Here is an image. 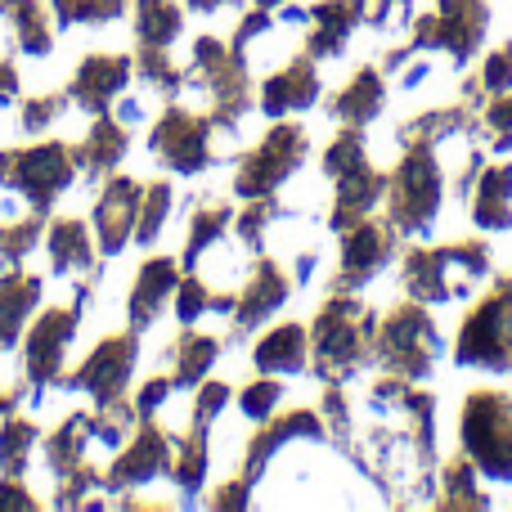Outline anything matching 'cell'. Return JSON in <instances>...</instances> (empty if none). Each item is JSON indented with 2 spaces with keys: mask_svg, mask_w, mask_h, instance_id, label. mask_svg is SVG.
Masks as SVG:
<instances>
[{
  "mask_svg": "<svg viewBox=\"0 0 512 512\" xmlns=\"http://www.w3.org/2000/svg\"><path fill=\"white\" fill-rule=\"evenodd\" d=\"M409 18H414V5H409V0H364V23L378 27V32L409 27Z\"/></svg>",
  "mask_w": 512,
  "mask_h": 512,
  "instance_id": "obj_47",
  "label": "cell"
},
{
  "mask_svg": "<svg viewBox=\"0 0 512 512\" xmlns=\"http://www.w3.org/2000/svg\"><path fill=\"white\" fill-rule=\"evenodd\" d=\"M176 288H180V261H171V256H153V261L140 265L135 288H131V328L135 333L153 328V319L162 315V301L176 297Z\"/></svg>",
  "mask_w": 512,
  "mask_h": 512,
  "instance_id": "obj_22",
  "label": "cell"
},
{
  "mask_svg": "<svg viewBox=\"0 0 512 512\" xmlns=\"http://www.w3.org/2000/svg\"><path fill=\"white\" fill-rule=\"evenodd\" d=\"M144 185L131 176H113L95 203V230H99V252L117 256L135 239V216H140Z\"/></svg>",
  "mask_w": 512,
  "mask_h": 512,
  "instance_id": "obj_15",
  "label": "cell"
},
{
  "mask_svg": "<svg viewBox=\"0 0 512 512\" xmlns=\"http://www.w3.org/2000/svg\"><path fill=\"white\" fill-rule=\"evenodd\" d=\"M387 180L391 176L373 171L369 162H360V167H351L346 176H337V203H333V212H328V225L342 234V230H351L355 221L373 216V207L387 198Z\"/></svg>",
  "mask_w": 512,
  "mask_h": 512,
  "instance_id": "obj_20",
  "label": "cell"
},
{
  "mask_svg": "<svg viewBox=\"0 0 512 512\" xmlns=\"http://www.w3.org/2000/svg\"><path fill=\"white\" fill-rule=\"evenodd\" d=\"M324 427L337 445H351V400H346V387L342 382H328L324 387Z\"/></svg>",
  "mask_w": 512,
  "mask_h": 512,
  "instance_id": "obj_45",
  "label": "cell"
},
{
  "mask_svg": "<svg viewBox=\"0 0 512 512\" xmlns=\"http://www.w3.org/2000/svg\"><path fill=\"white\" fill-rule=\"evenodd\" d=\"M400 167L387 180V221L396 225V234H414L423 239L432 230L436 212L445 198V167L436 158V144H400Z\"/></svg>",
  "mask_w": 512,
  "mask_h": 512,
  "instance_id": "obj_3",
  "label": "cell"
},
{
  "mask_svg": "<svg viewBox=\"0 0 512 512\" xmlns=\"http://www.w3.org/2000/svg\"><path fill=\"white\" fill-rule=\"evenodd\" d=\"M126 81H131V59L126 54H86L77 77H72L68 99L99 117L113 108V99L126 90Z\"/></svg>",
  "mask_w": 512,
  "mask_h": 512,
  "instance_id": "obj_16",
  "label": "cell"
},
{
  "mask_svg": "<svg viewBox=\"0 0 512 512\" xmlns=\"http://www.w3.org/2000/svg\"><path fill=\"white\" fill-rule=\"evenodd\" d=\"M472 225L477 230H508L512 225V162L508 167H486L477 176L472 194Z\"/></svg>",
  "mask_w": 512,
  "mask_h": 512,
  "instance_id": "obj_29",
  "label": "cell"
},
{
  "mask_svg": "<svg viewBox=\"0 0 512 512\" xmlns=\"http://www.w3.org/2000/svg\"><path fill=\"white\" fill-rule=\"evenodd\" d=\"M427 72H432V68H427V63H418V68H409V72H405V77H400V86H405V90H414V86H418V81H423V77H427Z\"/></svg>",
  "mask_w": 512,
  "mask_h": 512,
  "instance_id": "obj_58",
  "label": "cell"
},
{
  "mask_svg": "<svg viewBox=\"0 0 512 512\" xmlns=\"http://www.w3.org/2000/svg\"><path fill=\"white\" fill-rule=\"evenodd\" d=\"M171 346H176V351H171V360H176V373H171L176 391L203 387L207 369H212V364L221 360V351H225L221 337H207V333H180Z\"/></svg>",
  "mask_w": 512,
  "mask_h": 512,
  "instance_id": "obj_31",
  "label": "cell"
},
{
  "mask_svg": "<svg viewBox=\"0 0 512 512\" xmlns=\"http://www.w3.org/2000/svg\"><path fill=\"white\" fill-rule=\"evenodd\" d=\"M171 391H176V382H171V378H149V382H144L140 396H135V409H140V418L144 414H158V409L167 405Z\"/></svg>",
  "mask_w": 512,
  "mask_h": 512,
  "instance_id": "obj_50",
  "label": "cell"
},
{
  "mask_svg": "<svg viewBox=\"0 0 512 512\" xmlns=\"http://www.w3.org/2000/svg\"><path fill=\"white\" fill-rule=\"evenodd\" d=\"M288 292H292V283H288V274L279 270V261L261 256L252 279L239 288V301H234V333H252L256 324H265V319L288 301Z\"/></svg>",
  "mask_w": 512,
  "mask_h": 512,
  "instance_id": "obj_18",
  "label": "cell"
},
{
  "mask_svg": "<svg viewBox=\"0 0 512 512\" xmlns=\"http://www.w3.org/2000/svg\"><path fill=\"white\" fill-rule=\"evenodd\" d=\"M436 508L459 512V508H490V499L477 490V463L463 454V459L445 463V495L436 499Z\"/></svg>",
  "mask_w": 512,
  "mask_h": 512,
  "instance_id": "obj_35",
  "label": "cell"
},
{
  "mask_svg": "<svg viewBox=\"0 0 512 512\" xmlns=\"http://www.w3.org/2000/svg\"><path fill=\"white\" fill-rule=\"evenodd\" d=\"M5 508H23V512L36 508V499L23 495V481H18V477H0V512H5Z\"/></svg>",
  "mask_w": 512,
  "mask_h": 512,
  "instance_id": "obj_53",
  "label": "cell"
},
{
  "mask_svg": "<svg viewBox=\"0 0 512 512\" xmlns=\"http://www.w3.org/2000/svg\"><path fill=\"white\" fill-rule=\"evenodd\" d=\"M252 364L261 373H306L310 369V333L301 324H279L265 333L252 351Z\"/></svg>",
  "mask_w": 512,
  "mask_h": 512,
  "instance_id": "obj_26",
  "label": "cell"
},
{
  "mask_svg": "<svg viewBox=\"0 0 512 512\" xmlns=\"http://www.w3.org/2000/svg\"><path fill=\"white\" fill-rule=\"evenodd\" d=\"M256 5H261V9H274V5H283V0H256Z\"/></svg>",
  "mask_w": 512,
  "mask_h": 512,
  "instance_id": "obj_60",
  "label": "cell"
},
{
  "mask_svg": "<svg viewBox=\"0 0 512 512\" xmlns=\"http://www.w3.org/2000/svg\"><path fill=\"white\" fill-rule=\"evenodd\" d=\"M14 95H18V72L9 59H0V108H5Z\"/></svg>",
  "mask_w": 512,
  "mask_h": 512,
  "instance_id": "obj_54",
  "label": "cell"
},
{
  "mask_svg": "<svg viewBox=\"0 0 512 512\" xmlns=\"http://www.w3.org/2000/svg\"><path fill=\"white\" fill-rule=\"evenodd\" d=\"M225 405H230V382H203V391H198L189 418H194L198 427H212L216 418L225 414Z\"/></svg>",
  "mask_w": 512,
  "mask_h": 512,
  "instance_id": "obj_48",
  "label": "cell"
},
{
  "mask_svg": "<svg viewBox=\"0 0 512 512\" xmlns=\"http://www.w3.org/2000/svg\"><path fill=\"white\" fill-rule=\"evenodd\" d=\"M436 360H441V333H436L432 315L423 310V301L409 297L373 333V364H382L387 373H396L405 382H423Z\"/></svg>",
  "mask_w": 512,
  "mask_h": 512,
  "instance_id": "obj_4",
  "label": "cell"
},
{
  "mask_svg": "<svg viewBox=\"0 0 512 512\" xmlns=\"http://www.w3.org/2000/svg\"><path fill=\"white\" fill-rule=\"evenodd\" d=\"M481 122L495 131V153H512V95H490L481 108Z\"/></svg>",
  "mask_w": 512,
  "mask_h": 512,
  "instance_id": "obj_46",
  "label": "cell"
},
{
  "mask_svg": "<svg viewBox=\"0 0 512 512\" xmlns=\"http://www.w3.org/2000/svg\"><path fill=\"white\" fill-rule=\"evenodd\" d=\"M508 86H512V41L499 45V50H490L486 68H481V90H486V99L504 95Z\"/></svg>",
  "mask_w": 512,
  "mask_h": 512,
  "instance_id": "obj_49",
  "label": "cell"
},
{
  "mask_svg": "<svg viewBox=\"0 0 512 512\" xmlns=\"http://www.w3.org/2000/svg\"><path fill=\"white\" fill-rule=\"evenodd\" d=\"M382 104H387V86H382V72H378V68H360L351 81H346L342 95L328 104V113H333L342 126H369L373 117L382 113Z\"/></svg>",
  "mask_w": 512,
  "mask_h": 512,
  "instance_id": "obj_28",
  "label": "cell"
},
{
  "mask_svg": "<svg viewBox=\"0 0 512 512\" xmlns=\"http://www.w3.org/2000/svg\"><path fill=\"white\" fill-rule=\"evenodd\" d=\"M212 297H216L212 283H207L198 270H185V279H180V288H176V315H180V324H194V319H203L207 310H212Z\"/></svg>",
  "mask_w": 512,
  "mask_h": 512,
  "instance_id": "obj_42",
  "label": "cell"
},
{
  "mask_svg": "<svg viewBox=\"0 0 512 512\" xmlns=\"http://www.w3.org/2000/svg\"><path fill=\"white\" fill-rule=\"evenodd\" d=\"M59 27H104L126 14V0H50Z\"/></svg>",
  "mask_w": 512,
  "mask_h": 512,
  "instance_id": "obj_38",
  "label": "cell"
},
{
  "mask_svg": "<svg viewBox=\"0 0 512 512\" xmlns=\"http://www.w3.org/2000/svg\"><path fill=\"white\" fill-rule=\"evenodd\" d=\"M77 180V158L63 140H45L32 149H0V189L23 194L27 212L50 216L54 198L72 189Z\"/></svg>",
  "mask_w": 512,
  "mask_h": 512,
  "instance_id": "obj_5",
  "label": "cell"
},
{
  "mask_svg": "<svg viewBox=\"0 0 512 512\" xmlns=\"http://www.w3.org/2000/svg\"><path fill=\"white\" fill-rule=\"evenodd\" d=\"M306 149H310V135L306 126L297 122H279L265 131V140L256 144L248 158L239 162V176H234V194L239 198H270L283 180L297 176V167L306 162Z\"/></svg>",
  "mask_w": 512,
  "mask_h": 512,
  "instance_id": "obj_8",
  "label": "cell"
},
{
  "mask_svg": "<svg viewBox=\"0 0 512 512\" xmlns=\"http://www.w3.org/2000/svg\"><path fill=\"white\" fill-rule=\"evenodd\" d=\"M126 149H131L126 122H117V117L99 113L95 126L81 135V144H72V158H77L81 176H86V180H99V176H108V171H113L117 162L126 158Z\"/></svg>",
  "mask_w": 512,
  "mask_h": 512,
  "instance_id": "obj_23",
  "label": "cell"
},
{
  "mask_svg": "<svg viewBox=\"0 0 512 512\" xmlns=\"http://www.w3.org/2000/svg\"><path fill=\"white\" fill-rule=\"evenodd\" d=\"M0 18L9 23L14 50L32 54V59H45L54 50V23L41 0H0Z\"/></svg>",
  "mask_w": 512,
  "mask_h": 512,
  "instance_id": "obj_27",
  "label": "cell"
},
{
  "mask_svg": "<svg viewBox=\"0 0 512 512\" xmlns=\"http://www.w3.org/2000/svg\"><path fill=\"white\" fill-rule=\"evenodd\" d=\"M18 400H23V387H9V391H0V418H9L18 409Z\"/></svg>",
  "mask_w": 512,
  "mask_h": 512,
  "instance_id": "obj_56",
  "label": "cell"
},
{
  "mask_svg": "<svg viewBox=\"0 0 512 512\" xmlns=\"http://www.w3.org/2000/svg\"><path fill=\"white\" fill-rule=\"evenodd\" d=\"M463 454L490 481H512V396L508 391H472L463 400Z\"/></svg>",
  "mask_w": 512,
  "mask_h": 512,
  "instance_id": "obj_6",
  "label": "cell"
},
{
  "mask_svg": "<svg viewBox=\"0 0 512 512\" xmlns=\"http://www.w3.org/2000/svg\"><path fill=\"white\" fill-rule=\"evenodd\" d=\"M319 99V68L310 54L292 59L288 68H279L274 77H265L261 86V113L265 117H288L297 108H310Z\"/></svg>",
  "mask_w": 512,
  "mask_h": 512,
  "instance_id": "obj_19",
  "label": "cell"
},
{
  "mask_svg": "<svg viewBox=\"0 0 512 512\" xmlns=\"http://www.w3.org/2000/svg\"><path fill=\"white\" fill-rule=\"evenodd\" d=\"M234 225V207L230 203H203L189 212V243H185V256H180V265L185 270H194L198 256L207 248H216V243L225 239V230Z\"/></svg>",
  "mask_w": 512,
  "mask_h": 512,
  "instance_id": "obj_33",
  "label": "cell"
},
{
  "mask_svg": "<svg viewBox=\"0 0 512 512\" xmlns=\"http://www.w3.org/2000/svg\"><path fill=\"white\" fill-rule=\"evenodd\" d=\"M41 234H45V216L41 212H23V216H14V221H5L0 225V261L5 265H18L27 252L41 243Z\"/></svg>",
  "mask_w": 512,
  "mask_h": 512,
  "instance_id": "obj_39",
  "label": "cell"
},
{
  "mask_svg": "<svg viewBox=\"0 0 512 512\" xmlns=\"http://www.w3.org/2000/svg\"><path fill=\"white\" fill-rule=\"evenodd\" d=\"M113 117H117V122H140V117H144V104H140V99H122Z\"/></svg>",
  "mask_w": 512,
  "mask_h": 512,
  "instance_id": "obj_55",
  "label": "cell"
},
{
  "mask_svg": "<svg viewBox=\"0 0 512 512\" xmlns=\"http://www.w3.org/2000/svg\"><path fill=\"white\" fill-rule=\"evenodd\" d=\"M86 297H90V283L77 292V301H72V306H50V310H41V319L27 328L23 373H27V382H32V400H41V391L50 387V382L63 378L68 342H72V333L81 328V306H86Z\"/></svg>",
  "mask_w": 512,
  "mask_h": 512,
  "instance_id": "obj_10",
  "label": "cell"
},
{
  "mask_svg": "<svg viewBox=\"0 0 512 512\" xmlns=\"http://www.w3.org/2000/svg\"><path fill=\"white\" fill-rule=\"evenodd\" d=\"M490 274V248L481 239L450 248H409L405 252V292L423 306L472 297V283Z\"/></svg>",
  "mask_w": 512,
  "mask_h": 512,
  "instance_id": "obj_2",
  "label": "cell"
},
{
  "mask_svg": "<svg viewBox=\"0 0 512 512\" xmlns=\"http://www.w3.org/2000/svg\"><path fill=\"white\" fill-rule=\"evenodd\" d=\"M171 472V432L153 414L140 418V427L131 432V441L117 450V459L108 463L104 486L108 490H135Z\"/></svg>",
  "mask_w": 512,
  "mask_h": 512,
  "instance_id": "obj_13",
  "label": "cell"
},
{
  "mask_svg": "<svg viewBox=\"0 0 512 512\" xmlns=\"http://www.w3.org/2000/svg\"><path fill=\"white\" fill-rule=\"evenodd\" d=\"M135 360H140V333H117V337H104L86 360L77 364V373L63 378L68 391H86L95 396V405H108V400L126 396V382L135 373Z\"/></svg>",
  "mask_w": 512,
  "mask_h": 512,
  "instance_id": "obj_12",
  "label": "cell"
},
{
  "mask_svg": "<svg viewBox=\"0 0 512 512\" xmlns=\"http://www.w3.org/2000/svg\"><path fill=\"white\" fill-rule=\"evenodd\" d=\"M171 203H176V194H171L167 180H153V185H144L140 216H135V243L153 248V243L162 239V225H167V216H171Z\"/></svg>",
  "mask_w": 512,
  "mask_h": 512,
  "instance_id": "obj_37",
  "label": "cell"
},
{
  "mask_svg": "<svg viewBox=\"0 0 512 512\" xmlns=\"http://www.w3.org/2000/svg\"><path fill=\"white\" fill-rule=\"evenodd\" d=\"M189 9H198V14H207V9H221V5H234V0H185Z\"/></svg>",
  "mask_w": 512,
  "mask_h": 512,
  "instance_id": "obj_59",
  "label": "cell"
},
{
  "mask_svg": "<svg viewBox=\"0 0 512 512\" xmlns=\"http://www.w3.org/2000/svg\"><path fill=\"white\" fill-rule=\"evenodd\" d=\"M140 77L153 90H162V99H176L185 90V68H176L167 59V50H158V45H140Z\"/></svg>",
  "mask_w": 512,
  "mask_h": 512,
  "instance_id": "obj_40",
  "label": "cell"
},
{
  "mask_svg": "<svg viewBox=\"0 0 512 512\" xmlns=\"http://www.w3.org/2000/svg\"><path fill=\"white\" fill-rule=\"evenodd\" d=\"M180 27H185V14H180L176 0H135V36H140V45L167 50L180 36Z\"/></svg>",
  "mask_w": 512,
  "mask_h": 512,
  "instance_id": "obj_34",
  "label": "cell"
},
{
  "mask_svg": "<svg viewBox=\"0 0 512 512\" xmlns=\"http://www.w3.org/2000/svg\"><path fill=\"white\" fill-rule=\"evenodd\" d=\"M90 414H68L50 436H45V463H50L54 477H68L72 468L86 463V450H90Z\"/></svg>",
  "mask_w": 512,
  "mask_h": 512,
  "instance_id": "obj_30",
  "label": "cell"
},
{
  "mask_svg": "<svg viewBox=\"0 0 512 512\" xmlns=\"http://www.w3.org/2000/svg\"><path fill=\"white\" fill-rule=\"evenodd\" d=\"M373 333H378V315L351 292H333L310 324L315 373L324 382H351L364 360H373Z\"/></svg>",
  "mask_w": 512,
  "mask_h": 512,
  "instance_id": "obj_1",
  "label": "cell"
},
{
  "mask_svg": "<svg viewBox=\"0 0 512 512\" xmlns=\"http://www.w3.org/2000/svg\"><path fill=\"white\" fill-rule=\"evenodd\" d=\"M486 27H490L486 0H436V14H423L409 23V45L414 50H445L463 68L481 50Z\"/></svg>",
  "mask_w": 512,
  "mask_h": 512,
  "instance_id": "obj_9",
  "label": "cell"
},
{
  "mask_svg": "<svg viewBox=\"0 0 512 512\" xmlns=\"http://www.w3.org/2000/svg\"><path fill=\"white\" fill-rule=\"evenodd\" d=\"M207 432L212 427H198V423H189V432L185 436H176V459H171V472L167 477L180 486V495H194V490H203V477H207Z\"/></svg>",
  "mask_w": 512,
  "mask_h": 512,
  "instance_id": "obj_32",
  "label": "cell"
},
{
  "mask_svg": "<svg viewBox=\"0 0 512 512\" xmlns=\"http://www.w3.org/2000/svg\"><path fill=\"white\" fill-rule=\"evenodd\" d=\"M36 301H41V274H23L18 265H9V274H0V351L18 342Z\"/></svg>",
  "mask_w": 512,
  "mask_h": 512,
  "instance_id": "obj_25",
  "label": "cell"
},
{
  "mask_svg": "<svg viewBox=\"0 0 512 512\" xmlns=\"http://www.w3.org/2000/svg\"><path fill=\"white\" fill-rule=\"evenodd\" d=\"M36 441H41V427L32 418H5L0 423V472L5 477H23L27 454H32Z\"/></svg>",
  "mask_w": 512,
  "mask_h": 512,
  "instance_id": "obj_36",
  "label": "cell"
},
{
  "mask_svg": "<svg viewBox=\"0 0 512 512\" xmlns=\"http://www.w3.org/2000/svg\"><path fill=\"white\" fill-rule=\"evenodd\" d=\"M261 32H270V9H248V14H243V23H239V32H234V50H248L252 45V36H261Z\"/></svg>",
  "mask_w": 512,
  "mask_h": 512,
  "instance_id": "obj_51",
  "label": "cell"
},
{
  "mask_svg": "<svg viewBox=\"0 0 512 512\" xmlns=\"http://www.w3.org/2000/svg\"><path fill=\"white\" fill-rule=\"evenodd\" d=\"M279 400H283V382H274L270 373H265L261 382H252V387L239 396V409H243V418H252V423L261 427V423H270V414H274Z\"/></svg>",
  "mask_w": 512,
  "mask_h": 512,
  "instance_id": "obj_44",
  "label": "cell"
},
{
  "mask_svg": "<svg viewBox=\"0 0 512 512\" xmlns=\"http://www.w3.org/2000/svg\"><path fill=\"white\" fill-rule=\"evenodd\" d=\"M310 36H306V54L310 59H337L351 41V32L364 23V0H324L310 14Z\"/></svg>",
  "mask_w": 512,
  "mask_h": 512,
  "instance_id": "obj_21",
  "label": "cell"
},
{
  "mask_svg": "<svg viewBox=\"0 0 512 512\" xmlns=\"http://www.w3.org/2000/svg\"><path fill=\"white\" fill-rule=\"evenodd\" d=\"M315 261H319L315 252H301L297 256V283H310V270H315Z\"/></svg>",
  "mask_w": 512,
  "mask_h": 512,
  "instance_id": "obj_57",
  "label": "cell"
},
{
  "mask_svg": "<svg viewBox=\"0 0 512 512\" xmlns=\"http://www.w3.org/2000/svg\"><path fill=\"white\" fill-rule=\"evenodd\" d=\"M454 360L463 369L512 373V274L495 279V288L481 297V306L463 319Z\"/></svg>",
  "mask_w": 512,
  "mask_h": 512,
  "instance_id": "obj_7",
  "label": "cell"
},
{
  "mask_svg": "<svg viewBox=\"0 0 512 512\" xmlns=\"http://www.w3.org/2000/svg\"><path fill=\"white\" fill-rule=\"evenodd\" d=\"M45 256H50L54 274H95V239H90L86 221L77 216H59L45 230Z\"/></svg>",
  "mask_w": 512,
  "mask_h": 512,
  "instance_id": "obj_24",
  "label": "cell"
},
{
  "mask_svg": "<svg viewBox=\"0 0 512 512\" xmlns=\"http://www.w3.org/2000/svg\"><path fill=\"white\" fill-rule=\"evenodd\" d=\"M396 256V225L364 216L351 230H342V274L333 279V292H355L373 283Z\"/></svg>",
  "mask_w": 512,
  "mask_h": 512,
  "instance_id": "obj_14",
  "label": "cell"
},
{
  "mask_svg": "<svg viewBox=\"0 0 512 512\" xmlns=\"http://www.w3.org/2000/svg\"><path fill=\"white\" fill-rule=\"evenodd\" d=\"M212 117L207 113H194V108L176 104L171 99L167 113L158 117V126H153L149 135V153L162 162V167H171L176 176H198V171L212 167Z\"/></svg>",
  "mask_w": 512,
  "mask_h": 512,
  "instance_id": "obj_11",
  "label": "cell"
},
{
  "mask_svg": "<svg viewBox=\"0 0 512 512\" xmlns=\"http://www.w3.org/2000/svg\"><path fill=\"white\" fill-rule=\"evenodd\" d=\"M68 104H72L68 95H32V99L23 104V113H18V131H23V135L50 131V126L59 122L63 113H68Z\"/></svg>",
  "mask_w": 512,
  "mask_h": 512,
  "instance_id": "obj_43",
  "label": "cell"
},
{
  "mask_svg": "<svg viewBox=\"0 0 512 512\" xmlns=\"http://www.w3.org/2000/svg\"><path fill=\"white\" fill-rule=\"evenodd\" d=\"M248 490H252L248 477H243V481H230V486H221V490L212 495V508H248V504H252Z\"/></svg>",
  "mask_w": 512,
  "mask_h": 512,
  "instance_id": "obj_52",
  "label": "cell"
},
{
  "mask_svg": "<svg viewBox=\"0 0 512 512\" xmlns=\"http://www.w3.org/2000/svg\"><path fill=\"white\" fill-rule=\"evenodd\" d=\"M324 436H328V427L319 423V414H310V409H292L288 418H270V423H261V432L252 436L248 459H243V477L256 486V477L270 468V459L288 441H324Z\"/></svg>",
  "mask_w": 512,
  "mask_h": 512,
  "instance_id": "obj_17",
  "label": "cell"
},
{
  "mask_svg": "<svg viewBox=\"0 0 512 512\" xmlns=\"http://www.w3.org/2000/svg\"><path fill=\"white\" fill-rule=\"evenodd\" d=\"M364 158V126H346V131H337V140L324 149V176H346L351 167H360Z\"/></svg>",
  "mask_w": 512,
  "mask_h": 512,
  "instance_id": "obj_41",
  "label": "cell"
}]
</instances>
